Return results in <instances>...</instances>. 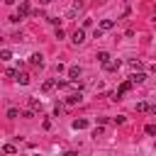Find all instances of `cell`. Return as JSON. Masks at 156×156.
Wrapping results in <instances>:
<instances>
[{
  "label": "cell",
  "instance_id": "e0dca14e",
  "mask_svg": "<svg viewBox=\"0 0 156 156\" xmlns=\"http://www.w3.org/2000/svg\"><path fill=\"white\" fill-rule=\"evenodd\" d=\"M7 117H10V119H15V117H20V112H17L15 107H10V110H7Z\"/></svg>",
  "mask_w": 156,
  "mask_h": 156
},
{
  "label": "cell",
  "instance_id": "52a82bcc",
  "mask_svg": "<svg viewBox=\"0 0 156 156\" xmlns=\"http://www.w3.org/2000/svg\"><path fill=\"white\" fill-rule=\"evenodd\" d=\"M54 88H56V80H44V83H41V90H44V93H51Z\"/></svg>",
  "mask_w": 156,
  "mask_h": 156
},
{
  "label": "cell",
  "instance_id": "7a4b0ae2",
  "mask_svg": "<svg viewBox=\"0 0 156 156\" xmlns=\"http://www.w3.org/2000/svg\"><path fill=\"white\" fill-rule=\"evenodd\" d=\"M29 63L37 66V68H41V66H44V56H41V54H32V56H29Z\"/></svg>",
  "mask_w": 156,
  "mask_h": 156
},
{
  "label": "cell",
  "instance_id": "ba28073f",
  "mask_svg": "<svg viewBox=\"0 0 156 156\" xmlns=\"http://www.w3.org/2000/svg\"><path fill=\"white\" fill-rule=\"evenodd\" d=\"M80 100H83V95H80V93H71L66 102H68V105H76V102H80Z\"/></svg>",
  "mask_w": 156,
  "mask_h": 156
},
{
  "label": "cell",
  "instance_id": "44dd1931",
  "mask_svg": "<svg viewBox=\"0 0 156 156\" xmlns=\"http://www.w3.org/2000/svg\"><path fill=\"white\" fill-rule=\"evenodd\" d=\"M149 112H151V115H156V102H151V105H149Z\"/></svg>",
  "mask_w": 156,
  "mask_h": 156
},
{
  "label": "cell",
  "instance_id": "d6986e66",
  "mask_svg": "<svg viewBox=\"0 0 156 156\" xmlns=\"http://www.w3.org/2000/svg\"><path fill=\"white\" fill-rule=\"evenodd\" d=\"M7 76H10V78H15V80H17V76H20V71H15V68H7Z\"/></svg>",
  "mask_w": 156,
  "mask_h": 156
},
{
  "label": "cell",
  "instance_id": "5b68a950",
  "mask_svg": "<svg viewBox=\"0 0 156 156\" xmlns=\"http://www.w3.org/2000/svg\"><path fill=\"white\" fill-rule=\"evenodd\" d=\"M110 58H112V56H110L107 51H98V61H100L102 66H107V63H110Z\"/></svg>",
  "mask_w": 156,
  "mask_h": 156
},
{
  "label": "cell",
  "instance_id": "3957f363",
  "mask_svg": "<svg viewBox=\"0 0 156 156\" xmlns=\"http://www.w3.org/2000/svg\"><path fill=\"white\" fill-rule=\"evenodd\" d=\"M29 12H32V7H29V2H27V0H22V2H20V12H17V15H20V17H27Z\"/></svg>",
  "mask_w": 156,
  "mask_h": 156
},
{
  "label": "cell",
  "instance_id": "2e32d148",
  "mask_svg": "<svg viewBox=\"0 0 156 156\" xmlns=\"http://www.w3.org/2000/svg\"><path fill=\"white\" fill-rule=\"evenodd\" d=\"M136 112H149V102H136Z\"/></svg>",
  "mask_w": 156,
  "mask_h": 156
},
{
  "label": "cell",
  "instance_id": "7c38bea8",
  "mask_svg": "<svg viewBox=\"0 0 156 156\" xmlns=\"http://www.w3.org/2000/svg\"><path fill=\"white\" fill-rule=\"evenodd\" d=\"M17 83H20V85H27V83H29V73H20V76H17Z\"/></svg>",
  "mask_w": 156,
  "mask_h": 156
},
{
  "label": "cell",
  "instance_id": "8992f818",
  "mask_svg": "<svg viewBox=\"0 0 156 156\" xmlns=\"http://www.w3.org/2000/svg\"><path fill=\"white\" fill-rule=\"evenodd\" d=\"M144 78H146V76H144L141 71H139V73H132V76H129V80H132V85H136V83H141Z\"/></svg>",
  "mask_w": 156,
  "mask_h": 156
},
{
  "label": "cell",
  "instance_id": "ffe728a7",
  "mask_svg": "<svg viewBox=\"0 0 156 156\" xmlns=\"http://www.w3.org/2000/svg\"><path fill=\"white\" fill-rule=\"evenodd\" d=\"M146 134H156V127L154 124H146Z\"/></svg>",
  "mask_w": 156,
  "mask_h": 156
},
{
  "label": "cell",
  "instance_id": "6da1fadb",
  "mask_svg": "<svg viewBox=\"0 0 156 156\" xmlns=\"http://www.w3.org/2000/svg\"><path fill=\"white\" fill-rule=\"evenodd\" d=\"M78 78H80V68L78 66H71L68 68V80L71 83H78Z\"/></svg>",
  "mask_w": 156,
  "mask_h": 156
},
{
  "label": "cell",
  "instance_id": "8fae6325",
  "mask_svg": "<svg viewBox=\"0 0 156 156\" xmlns=\"http://www.w3.org/2000/svg\"><path fill=\"white\" fill-rule=\"evenodd\" d=\"M29 110H32V112H39V110H41V102H39L37 98H32V100H29Z\"/></svg>",
  "mask_w": 156,
  "mask_h": 156
},
{
  "label": "cell",
  "instance_id": "cb8c5ba5",
  "mask_svg": "<svg viewBox=\"0 0 156 156\" xmlns=\"http://www.w3.org/2000/svg\"><path fill=\"white\" fill-rule=\"evenodd\" d=\"M39 2H41V5H49V2H51V0H39Z\"/></svg>",
  "mask_w": 156,
  "mask_h": 156
},
{
  "label": "cell",
  "instance_id": "603a6c76",
  "mask_svg": "<svg viewBox=\"0 0 156 156\" xmlns=\"http://www.w3.org/2000/svg\"><path fill=\"white\" fill-rule=\"evenodd\" d=\"M5 2H7V5H15V2H17V0H5Z\"/></svg>",
  "mask_w": 156,
  "mask_h": 156
},
{
  "label": "cell",
  "instance_id": "4fadbf2b",
  "mask_svg": "<svg viewBox=\"0 0 156 156\" xmlns=\"http://www.w3.org/2000/svg\"><path fill=\"white\" fill-rule=\"evenodd\" d=\"M88 127V119H76L73 122V129H85Z\"/></svg>",
  "mask_w": 156,
  "mask_h": 156
},
{
  "label": "cell",
  "instance_id": "7402d4cb",
  "mask_svg": "<svg viewBox=\"0 0 156 156\" xmlns=\"http://www.w3.org/2000/svg\"><path fill=\"white\" fill-rule=\"evenodd\" d=\"M63 156H78V154H76V151H66Z\"/></svg>",
  "mask_w": 156,
  "mask_h": 156
},
{
  "label": "cell",
  "instance_id": "d4e9b609",
  "mask_svg": "<svg viewBox=\"0 0 156 156\" xmlns=\"http://www.w3.org/2000/svg\"><path fill=\"white\" fill-rule=\"evenodd\" d=\"M151 73H156V63H154V66H151Z\"/></svg>",
  "mask_w": 156,
  "mask_h": 156
},
{
  "label": "cell",
  "instance_id": "9a60e30c",
  "mask_svg": "<svg viewBox=\"0 0 156 156\" xmlns=\"http://www.w3.org/2000/svg\"><path fill=\"white\" fill-rule=\"evenodd\" d=\"M102 68H105V71H117V68H119V61H110V63L102 66Z\"/></svg>",
  "mask_w": 156,
  "mask_h": 156
},
{
  "label": "cell",
  "instance_id": "9c48e42d",
  "mask_svg": "<svg viewBox=\"0 0 156 156\" xmlns=\"http://www.w3.org/2000/svg\"><path fill=\"white\" fill-rule=\"evenodd\" d=\"M112 27H115V20H102V22H100V29H102V32H107V29H112Z\"/></svg>",
  "mask_w": 156,
  "mask_h": 156
},
{
  "label": "cell",
  "instance_id": "ac0fdd59",
  "mask_svg": "<svg viewBox=\"0 0 156 156\" xmlns=\"http://www.w3.org/2000/svg\"><path fill=\"white\" fill-rule=\"evenodd\" d=\"M2 151H5V154H15V151H17V149H15V146H12V144H5V146H2Z\"/></svg>",
  "mask_w": 156,
  "mask_h": 156
},
{
  "label": "cell",
  "instance_id": "5bb4252c",
  "mask_svg": "<svg viewBox=\"0 0 156 156\" xmlns=\"http://www.w3.org/2000/svg\"><path fill=\"white\" fill-rule=\"evenodd\" d=\"M0 58H2V61H10V58H12V51H10V49H2V51H0Z\"/></svg>",
  "mask_w": 156,
  "mask_h": 156
},
{
  "label": "cell",
  "instance_id": "30bf717a",
  "mask_svg": "<svg viewBox=\"0 0 156 156\" xmlns=\"http://www.w3.org/2000/svg\"><path fill=\"white\" fill-rule=\"evenodd\" d=\"M129 68H132V71H134V73H139V71H141V68H144V63H141V61H139V58H136V61H129Z\"/></svg>",
  "mask_w": 156,
  "mask_h": 156
},
{
  "label": "cell",
  "instance_id": "277c9868",
  "mask_svg": "<svg viewBox=\"0 0 156 156\" xmlns=\"http://www.w3.org/2000/svg\"><path fill=\"white\" fill-rule=\"evenodd\" d=\"M71 41H73V44H83V41H85V32H83V29H76Z\"/></svg>",
  "mask_w": 156,
  "mask_h": 156
}]
</instances>
